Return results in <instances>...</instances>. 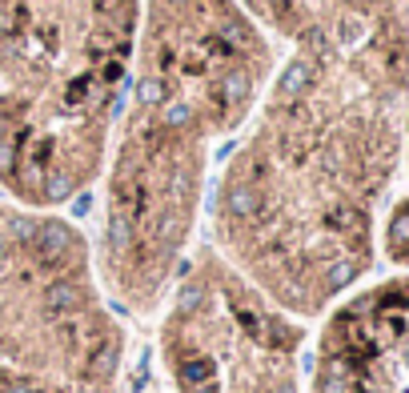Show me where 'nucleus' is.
Segmentation results:
<instances>
[{"label":"nucleus","instance_id":"1","mask_svg":"<svg viewBox=\"0 0 409 393\" xmlns=\"http://www.w3.org/2000/svg\"><path fill=\"white\" fill-rule=\"evenodd\" d=\"M409 49L277 52L205 205V241L301 321L373 269L406 121Z\"/></svg>","mask_w":409,"mask_h":393},{"label":"nucleus","instance_id":"2","mask_svg":"<svg viewBox=\"0 0 409 393\" xmlns=\"http://www.w3.org/2000/svg\"><path fill=\"white\" fill-rule=\"evenodd\" d=\"M277 68L237 0H145L129 93L100 169V285L153 321L196 245L217 148L253 116Z\"/></svg>","mask_w":409,"mask_h":393},{"label":"nucleus","instance_id":"3","mask_svg":"<svg viewBox=\"0 0 409 393\" xmlns=\"http://www.w3.org/2000/svg\"><path fill=\"white\" fill-rule=\"evenodd\" d=\"M145 0H0V193L65 209L100 180Z\"/></svg>","mask_w":409,"mask_h":393},{"label":"nucleus","instance_id":"4","mask_svg":"<svg viewBox=\"0 0 409 393\" xmlns=\"http://www.w3.org/2000/svg\"><path fill=\"white\" fill-rule=\"evenodd\" d=\"M125 357L88 233L0 193V393H125Z\"/></svg>","mask_w":409,"mask_h":393},{"label":"nucleus","instance_id":"5","mask_svg":"<svg viewBox=\"0 0 409 393\" xmlns=\"http://www.w3.org/2000/svg\"><path fill=\"white\" fill-rule=\"evenodd\" d=\"M305 321L196 241L157 309V357L173 393H305Z\"/></svg>","mask_w":409,"mask_h":393},{"label":"nucleus","instance_id":"6","mask_svg":"<svg viewBox=\"0 0 409 393\" xmlns=\"http://www.w3.org/2000/svg\"><path fill=\"white\" fill-rule=\"evenodd\" d=\"M309 393H409V273L357 285L321 313Z\"/></svg>","mask_w":409,"mask_h":393},{"label":"nucleus","instance_id":"7","mask_svg":"<svg viewBox=\"0 0 409 393\" xmlns=\"http://www.w3.org/2000/svg\"><path fill=\"white\" fill-rule=\"evenodd\" d=\"M273 49L369 52L406 45L393 0H237Z\"/></svg>","mask_w":409,"mask_h":393},{"label":"nucleus","instance_id":"8","mask_svg":"<svg viewBox=\"0 0 409 393\" xmlns=\"http://www.w3.org/2000/svg\"><path fill=\"white\" fill-rule=\"evenodd\" d=\"M406 164H409V116H406ZM381 249L393 265L409 269V189L397 196V205L385 217V229H381Z\"/></svg>","mask_w":409,"mask_h":393}]
</instances>
